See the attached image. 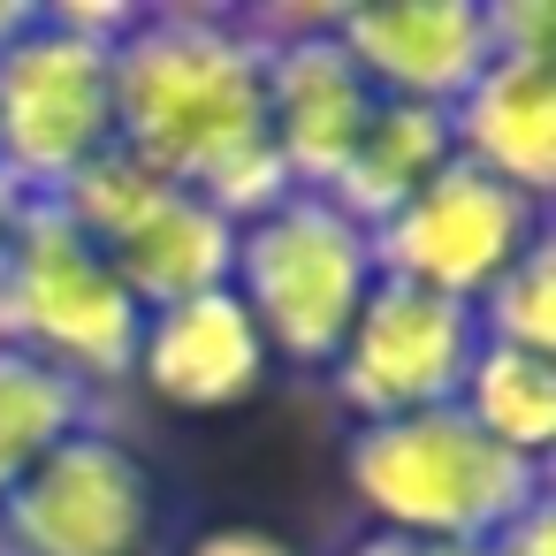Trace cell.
<instances>
[{
  "label": "cell",
  "instance_id": "obj_1",
  "mask_svg": "<svg viewBox=\"0 0 556 556\" xmlns=\"http://www.w3.org/2000/svg\"><path fill=\"white\" fill-rule=\"evenodd\" d=\"M115 146L199 191L214 214L252 222L290 199V176L267 138V77L252 9H130L108 47Z\"/></svg>",
  "mask_w": 556,
  "mask_h": 556
},
{
  "label": "cell",
  "instance_id": "obj_2",
  "mask_svg": "<svg viewBox=\"0 0 556 556\" xmlns=\"http://www.w3.org/2000/svg\"><path fill=\"white\" fill-rule=\"evenodd\" d=\"M343 488L366 510V526L419 533V541H457V548H480L526 503L556 495L541 457L503 450L457 404L343 427Z\"/></svg>",
  "mask_w": 556,
  "mask_h": 556
},
{
  "label": "cell",
  "instance_id": "obj_3",
  "mask_svg": "<svg viewBox=\"0 0 556 556\" xmlns=\"http://www.w3.org/2000/svg\"><path fill=\"white\" fill-rule=\"evenodd\" d=\"M130 9L31 0V24L0 47V176L31 199H54L85 161L115 146L108 47Z\"/></svg>",
  "mask_w": 556,
  "mask_h": 556
},
{
  "label": "cell",
  "instance_id": "obj_4",
  "mask_svg": "<svg viewBox=\"0 0 556 556\" xmlns=\"http://www.w3.org/2000/svg\"><path fill=\"white\" fill-rule=\"evenodd\" d=\"M138 305L92 237L62 214V199H16L9 244H0V351L47 358L85 389L115 396L138 351Z\"/></svg>",
  "mask_w": 556,
  "mask_h": 556
},
{
  "label": "cell",
  "instance_id": "obj_5",
  "mask_svg": "<svg viewBox=\"0 0 556 556\" xmlns=\"http://www.w3.org/2000/svg\"><path fill=\"white\" fill-rule=\"evenodd\" d=\"M229 290L252 313L267 358L320 381L336 343H343V328H351V313L374 290V244L320 191H290L267 214L237 222Z\"/></svg>",
  "mask_w": 556,
  "mask_h": 556
},
{
  "label": "cell",
  "instance_id": "obj_6",
  "mask_svg": "<svg viewBox=\"0 0 556 556\" xmlns=\"http://www.w3.org/2000/svg\"><path fill=\"white\" fill-rule=\"evenodd\" d=\"M54 199L92 237V252L115 267V282L130 290L138 313H161V305L199 298V290H229L237 222L214 214L199 191L138 168L123 146H108L100 161H85Z\"/></svg>",
  "mask_w": 556,
  "mask_h": 556
},
{
  "label": "cell",
  "instance_id": "obj_7",
  "mask_svg": "<svg viewBox=\"0 0 556 556\" xmlns=\"http://www.w3.org/2000/svg\"><path fill=\"white\" fill-rule=\"evenodd\" d=\"M161 526V480L138 442L77 427L0 495V556H138Z\"/></svg>",
  "mask_w": 556,
  "mask_h": 556
},
{
  "label": "cell",
  "instance_id": "obj_8",
  "mask_svg": "<svg viewBox=\"0 0 556 556\" xmlns=\"http://www.w3.org/2000/svg\"><path fill=\"white\" fill-rule=\"evenodd\" d=\"M480 351V320L457 298H434L419 282H389L374 275L366 305L351 313L336 358H328V396L351 427L366 419H404V412H434L457 404L465 366Z\"/></svg>",
  "mask_w": 556,
  "mask_h": 556
},
{
  "label": "cell",
  "instance_id": "obj_9",
  "mask_svg": "<svg viewBox=\"0 0 556 556\" xmlns=\"http://www.w3.org/2000/svg\"><path fill=\"white\" fill-rule=\"evenodd\" d=\"M548 237V206L480 176L472 161H450L434 168L366 244H374V275L389 282H419L434 298H457V305H480V290L526 252Z\"/></svg>",
  "mask_w": 556,
  "mask_h": 556
},
{
  "label": "cell",
  "instance_id": "obj_10",
  "mask_svg": "<svg viewBox=\"0 0 556 556\" xmlns=\"http://www.w3.org/2000/svg\"><path fill=\"white\" fill-rule=\"evenodd\" d=\"M252 31H260L275 161L290 176V191H328L381 100L358 77V62L336 47L328 9H252Z\"/></svg>",
  "mask_w": 556,
  "mask_h": 556
},
{
  "label": "cell",
  "instance_id": "obj_11",
  "mask_svg": "<svg viewBox=\"0 0 556 556\" xmlns=\"http://www.w3.org/2000/svg\"><path fill=\"white\" fill-rule=\"evenodd\" d=\"M328 31L358 62L374 100H412L442 115L495 62L488 0H358V9H328Z\"/></svg>",
  "mask_w": 556,
  "mask_h": 556
},
{
  "label": "cell",
  "instance_id": "obj_12",
  "mask_svg": "<svg viewBox=\"0 0 556 556\" xmlns=\"http://www.w3.org/2000/svg\"><path fill=\"white\" fill-rule=\"evenodd\" d=\"M267 374H275V358H267L252 313L237 305V290H199V298H176L138 320L130 381L168 412H237L267 389Z\"/></svg>",
  "mask_w": 556,
  "mask_h": 556
},
{
  "label": "cell",
  "instance_id": "obj_13",
  "mask_svg": "<svg viewBox=\"0 0 556 556\" xmlns=\"http://www.w3.org/2000/svg\"><path fill=\"white\" fill-rule=\"evenodd\" d=\"M450 153L548 206V191H556V54H495L450 108Z\"/></svg>",
  "mask_w": 556,
  "mask_h": 556
},
{
  "label": "cell",
  "instance_id": "obj_14",
  "mask_svg": "<svg viewBox=\"0 0 556 556\" xmlns=\"http://www.w3.org/2000/svg\"><path fill=\"white\" fill-rule=\"evenodd\" d=\"M457 153H450V115L442 108H412V100H381L374 108V123H366V138L351 146V161H343V176L320 191L336 214H351L366 237L434 176V168H450Z\"/></svg>",
  "mask_w": 556,
  "mask_h": 556
},
{
  "label": "cell",
  "instance_id": "obj_15",
  "mask_svg": "<svg viewBox=\"0 0 556 556\" xmlns=\"http://www.w3.org/2000/svg\"><path fill=\"white\" fill-rule=\"evenodd\" d=\"M115 396L85 389L77 374L24 358V351H0V495H9L54 442H70L77 427H108Z\"/></svg>",
  "mask_w": 556,
  "mask_h": 556
},
{
  "label": "cell",
  "instance_id": "obj_16",
  "mask_svg": "<svg viewBox=\"0 0 556 556\" xmlns=\"http://www.w3.org/2000/svg\"><path fill=\"white\" fill-rule=\"evenodd\" d=\"M457 412H465L480 434H495L503 450L548 465V450H556V358L510 351V343H480L472 366H465Z\"/></svg>",
  "mask_w": 556,
  "mask_h": 556
},
{
  "label": "cell",
  "instance_id": "obj_17",
  "mask_svg": "<svg viewBox=\"0 0 556 556\" xmlns=\"http://www.w3.org/2000/svg\"><path fill=\"white\" fill-rule=\"evenodd\" d=\"M480 343H510V351H541L556 358V237L526 244L472 305Z\"/></svg>",
  "mask_w": 556,
  "mask_h": 556
},
{
  "label": "cell",
  "instance_id": "obj_18",
  "mask_svg": "<svg viewBox=\"0 0 556 556\" xmlns=\"http://www.w3.org/2000/svg\"><path fill=\"white\" fill-rule=\"evenodd\" d=\"M184 556H305L298 541H282L275 526H252V518H222L206 533L184 541Z\"/></svg>",
  "mask_w": 556,
  "mask_h": 556
},
{
  "label": "cell",
  "instance_id": "obj_19",
  "mask_svg": "<svg viewBox=\"0 0 556 556\" xmlns=\"http://www.w3.org/2000/svg\"><path fill=\"white\" fill-rule=\"evenodd\" d=\"M480 556H556V495H541V503H526L510 526H495V533L480 541Z\"/></svg>",
  "mask_w": 556,
  "mask_h": 556
},
{
  "label": "cell",
  "instance_id": "obj_20",
  "mask_svg": "<svg viewBox=\"0 0 556 556\" xmlns=\"http://www.w3.org/2000/svg\"><path fill=\"white\" fill-rule=\"evenodd\" d=\"M336 556H480V548H457V541H419V533H389V526H358Z\"/></svg>",
  "mask_w": 556,
  "mask_h": 556
},
{
  "label": "cell",
  "instance_id": "obj_21",
  "mask_svg": "<svg viewBox=\"0 0 556 556\" xmlns=\"http://www.w3.org/2000/svg\"><path fill=\"white\" fill-rule=\"evenodd\" d=\"M24 24H31V0H0V47H9Z\"/></svg>",
  "mask_w": 556,
  "mask_h": 556
},
{
  "label": "cell",
  "instance_id": "obj_22",
  "mask_svg": "<svg viewBox=\"0 0 556 556\" xmlns=\"http://www.w3.org/2000/svg\"><path fill=\"white\" fill-rule=\"evenodd\" d=\"M16 199H24V191H16L9 176H0V244H9V222H16Z\"/></svg>",
  "mask_w": 556,
  "mask_h": 556
}]
</instances>
